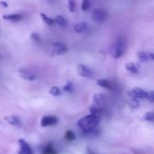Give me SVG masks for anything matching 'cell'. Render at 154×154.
Returning <instances> with one entry per match:
<instances>
[{
	"label": "cell",
	"instance_id": "obj_3",
	"mask_svg": "<svg viewBox=\"0 0 154 154\" xmlns=\"http://www.w3.org/2000/svg\"><path fill=\"white\" fill-rule=\"evenodd\" d=\"M18 154H33V151L31 148L30 144L23 139L18 140Z\"/></svg>",
	"mask_w": 154,
	"mask_h": 154
},
{
	"label": "cell",
	"instance_id": "obj_18",
	"mask_svg": "<svg viewBox=\"0 0 154 154\" xmlns=\"http://www.w3.org/2000/svg\"><path fill=\"white\" fill-rule=\"evenodd\" d=\"M54 21H55V23H57L60 27H66V26H67V24H68L67 20H66L63 16H61V15H58V16H56V17H55V19H54Z\"/></svg>",
	"mask_w": 154,
	"mask_h": 154
},
{
	"label": "cell",
	"instance_id": "obj_7",
	"mask_svg": "<svg viewBox=\"0 0 154 154\" xmlns=\"http://www.w3.org/2000/svg\"><path fill=\"white\" fill-rule=\"evenodd\" d=\"M52 48H53V51L55 54L57 55H61V54H64L67 52L68 51V48L67 46L63 43V42H54L52 44Z\"/></svg>",
	"mask_w": 154,
	"mask_h": 154
},
{
	"label": "cell",
	"instance_id": "obj_10",
	"mask_svg": "<svg viewBox=\"0 0 154 154\" xmlns=\"http://www.w3.org/2000/svg\"><path fill=\"white\" fill-rule=\"evenodd\" d=\"M41 154H58V152L53 144L51 143H49L42 148Z\"/></svg>",
	"mask_w": 154,
	"mask_h": 154
},
{
	"label": "cell",
	"instance_id": "obj_25",
	"mask_svg": "<svg viewBox=\"0 0 154 154\" xmlns=\"http://www.w3.org/2000/svg\"><path fill=\"white\" fill-rule=\"evenodd\" d=\"M31 38L32 39V41H33V42H37V43L41 42V41H42L41 36H40L38 33H35V32H33V33H32V34H31Z\"/></svg>",
	"mask_w": 154,
	"mask_h": 154
},
{
	"label": "cell",
	"instance_id": "obj_8",
	"mask_svg": "<svg viewBox=\"0 0 154 154\" xmlns=\"http://www.w3.org/2000/svg\"><path fill=\"white\" fill-rule=\"evenodd\" d=\"M18 73H19V76L25 79V80H29V81H32L36 79V75L32 72H31L30 70L28 69H21L18 70Z\"/></svg>",
	"mask_w": 154,
	"mask_h": 154
},
{
	"label": "cell",
	"instance_id": "obj_30",
	"mask_svg": "<svg viewBox=\"0 0 154 154\" xmlns=\"http://www.w3.org/2000/svg\"><path fill=\"white\" fill-rule=\"evenodd\" d=\"M88 154H96V153H94L91 150H88Z\"/></svg>",
	"mask_w": 154,
	"mask_h": 154
},
{
	"label": "cell",
	"instance_id": "obj_24",
	"mask_svg": "<svg viewBox=\"0 0 154 154\" xmlns=\"http://www.w3.org/2000/svg\"><path fill=\"white\" fill-rule=\"evenodd\" d=\"M145 120L148 122H154V113L153 112H149L145 115L144 116Z\"/></svg>",
	"mask_w": 154,
	"mask_h": 154
},
{
	"label": "cell",
	"instance_id": "obj_17",
	"mask_svg": "<svg viewBox=\"0 0 154 154\" xmlns=\"http://www.w3.org/2000/svg\"><path fill=\"white\" fill-rule=\"evenodd\" d=\"M137 58L142 62H146L150 60V56L145 51H138L137 52Z\"/></svg>",
	"mask_w": 154,
	"mask_h": 154
},
{
	"label": "cell",
	"instance_id": "obj_23",
	"mask_svg": "<svg viewBox=\"0 0 154 154\" xmlns=\"http://www.w3.org/2000/svg\"><path fill=\"white\" fill-rule=\"evenodd\" d=\"M68 7H69V10L73 13L76 11V2L75 0H68Z\"/></svg>",
	"mask_w": 154,
	"mask_h": 154
},
{
	"label": "cell",
	"instance_id": "obj_13",
	"mask_svg": "<svg viewBox=\"0 0 154 154\" xmlns=\"http://www.w3.org/2000/svg\"><path fill=\"white\" fill-rule=\"evenodd\" d=\"M97 84L101 87L104 88L106 89H112V83L108 80V79H100L97 81Z\"/></svg>",
	"mask_w": 154,
	"mask_h": 154
},
{
	"label": "cell",
	"instance_id": "obj_1",
	"mask_svg": "<svg viewBox=\"0 0 154 154\" xmlns=\"http://www.w3.org/2000/svg\"><path fill=\"white\" fill-rule=\"evenodd\" d=\"M99 122H100L99 116L90 114L88 116H86L80 118L78 121V125L84 133L89 134L97 128Z\"/></svg>",
	"mask_w": 154,
	"mask_h": 154
},
{
	"label": "cell",
	"instance_id": "obj_11",
	"mask_svg": "<svg viewBox=\"0 0 154 154\" xmlns=\"http://www.w3.org/2000/svg\"><path fill=\"white\" fill-rule=\"evenodd\" d=\"M3 18L6 21L19 22L23 19V15L21 14H4Z\"/></svg>",
	"mask_w": 154,
	"mask_h": 154
},
{
	"label": "cell",
	"instance_id": "obj_9",
	"mask_svg": "<svg viewBox=\"0 0 154 154\" xmlns=\"http://www.w3.org/2000/svg\"><path fill=\"white\" fill-rule=\"evenodd\" d=\"M78 72L79 74L83 77V78H90L91 75H92V72L91 70L86 66V65H83V64H79L78 65Z\"/></svg>",
	"mask_w": 154,
	"mask_h": 154
},
{
	"label": "cell",
	"instance_id": "obj_29",
	"mask_svg": "<svg viewBox=\"0 0 154 154\" xmlns=\"http://www.w3.org/2000/svg\"><path fill=\"white\" fill-rule=\"evenodd\" d=\"M1 5H3L5 7H7V5H7L6 3H5V2H1Z\"/></svg>",
	"mask_w": 154,
	"mask_h": 154
},
{
	"label": "cell",
	"instance_id": "obj_2",
	"mask_svg": "<svg viewBox=\"0 0 154 154\" xmlns=\"http://www.w3.org/2000/svg\"><path fill=\"white\" fill-rule=\"evenodd\" d=\"M125 51V41L122 37L117 38L110 48V54L114 59L120 58Z\"/></svg>",
	"mask_w": 154,
	"mask_h": 154
},
{
	"label": "cell",
	"instance_id": "obj_4",
	"mask_svg": "<svg viewBox=\"0 0 154 154\" xmlns=\"http://www.w3.org/2000/svg\"><path fill=\"white\" fill-rule=\"evenodd\" d=\"M91 18L95 23H103L106 18V14L103 9H95L92 13Z\"/></svg>",
	"mask_w": 154,
	"mask_h": 154
},
{
	"label": "cell",
	"instance_id": "obj_16",
	"mask_svg": "<svg viewBox=\"0 0 154 154\" xmlns=\"http://www.w3.org/2000/svg\"><path fill=\"white\" fill-rule=\"evenodd\" d=\"M5 121L11 125H20V119L15 116H9L5 117Z\"/></svg>",
	"mask_w": 154,
	"mask_h": 154
},
{
	"label": "cell",
	"instance_id": "obj_15",
	"mask_svg": "<svg viewBox=\"0 0 154 154\" xmlns=\"http://www.w3.org/2000/svg\"><path fill=\"white\" fill-rule=\"evenodd\" d=\"M73 29H74V31H75L76 32L81 33V32H84L88 29V25H87L86 23L82 22V23H79L75 24L74 27H73Z\"/></svg>",
	"mask_w": 154,
	"mask_h": 154
},
{
	"label": "cell",
	"instance_id": "obj_26",
	"mask_svg": "<svg viewBox=\"0 0 154 154\" xmlns=\"http://www.w3.org/2000/svg\"><path fill=\"white\" fill-rule=\"evenodd\" d=\"M72 89H73V87H72V84H71L70 82L67 83V84L63 87V90H64L65 92H71Z\"/></svg>",
	"mask_w": 154,
	"mask_h": 154
},
{
	"label": "cell",
	"instance_id": "obj_28",
	"mask_svg": "<svg viewBox=\"0 0 154 154\" xmlns=\"http://www.w3.org/2000/svg\"><path fill=\"white\" fill-rule=\"evenodd\" d=\"M149 56H150V60H154V53H150V54H149Z\"/></svg>",
	"mask_w": 154,
	"mask_h": 154
},
{
	"label": "cell",
	"instance_id": "obj_20",
	"mask_svg": "<svg viewBox=\"0 0 154 154\" xmlns=\"http://www.w3.org/2000/svg\"><path fill=\"white\" fill-rule=\"evenodd\" d=\"M64 137H65V139H66L67 141H69V142H72V141H74V140L76 139V135H75L74 132L71 131V130L67 131Z\"/></svg>",
	"mask_w": 154,
	"mask_h": 154
},
{
	"label": "cell",
	"instance_id": "obj_22",
	"mask_svg": "<svg viewBox=\"0 0 154 154\" xmlns=\"http://www.w3.org/2000/svg\"><path fill=\"white\" fill-rule=\"evenodd\" d=\"M90 7V0H82L81 9L82 11H88Z\"/></svg>",
	"mask_w": 154,
	"mask_h": 154
},
{
	"label": "cell",
	"instance_id": "obj_14",
	"mask_svg": "<svg viewBox=\"0 0 154 154\" xmlns=\"http://www.w3.org/2000/svg\"><path fill=\"white\" fill-rule=\"evenodd\" d=\"M125 69L127 71H129L131 73H134V74H137L139 72L138 67L134 63H133V62H127V63H125Z\"/></svg>",
	"mask_w": 154,
	"mask_h": 154
},
{
	"label": "cell",
	"instance_id": "obj_19",
	"mask_svg": "<svg viewBox=\"0 0 154 154\" xmlns=\"http://www.w3.org/2000/svg\"><path fill=\"white\" fill-rule=\"evenodd\" d=\"M41 17H42V21H43L46 24H48V25H53V24L55 23V21H54L52 18L49 17V16H48L46 14H44V13H42V14H41Z\"/></svg>",
	"mask_w": 154,
	"mask_h": 154
},
{
	"label": "cell",
	"instance_id": "obj_27",
	"mask_svg": "<svg viewBox=\"0 0 154 154\" xmlns=\"http://www.w3.org/2000/svg\"><path fill=\"white\" fill-rule=\"evenodd\" d=\"M148 101H150L151 103H154V91H151L147 93V97Z\"/></svg>",
	"mask_w": 154,
	"mask_h": 154
},
{
	"label": "cell",
	"instance_id": "obj_12",
	"mask_svg": "<svg viewBox=\"0 0 154 154\" xmlns=\"http://www.w3.org/2000/svg\"><path fill=\"white\" fill-rule=\"evenodd\" d=\"M94 102L95 105L97 106H98L99 108H103L104 104H105V100H104V96L101 94H95L94 95Z\"/></svg>",
	"mask_w": 154,
	"mask_h": 154
},
{
	"label": "cell",
	"instance_id": "obj_21",
	"mask_svg": "<svg viewBox=\"0 0 154 154\" xmlns=\"http://www.w3.org/2000/svg\"><path fill=\"white\" fill-rule=\"evenodd\" d=\"M49 93L53 97H58L60 95V89L58 87H52V88H51Z\"/></svg>",
	"mask_w": 154,
	"mask_h": 154
},
{
	"label": "cell",
	"instance_id": "obj_6",
	"mask_svg": "<svg viewBox=\"0 0 154 154\" xmlns=\"http://www.w3.org/2000/svg\"><path fill=\"white\" fill-rule=\"evenodd\" d=\"M129 95L131 97L133 98H140V99H143V98H146L147 97V92L144 91L143 89L140 88H133L132 90L129 91Z\"/></svg>",
	"mask_w": 154,
	"mask_h": 154
},
{
	"label": "cell",
	"instance_id": "obj_5",
	"mask_svg": "<svg viewBox=\"0 0 154 154\" xmlns=\"http://www.w3.org/2000/svg\"><path fill=\"white\" fill-rule=\"evenodd\" d=\"M58 124V118L54 116H45L42 118L41 125L42 127L53 126Z\"/></svg>",
	"mask_w": 154,
	"mask_h": 154
}]
</instances>
